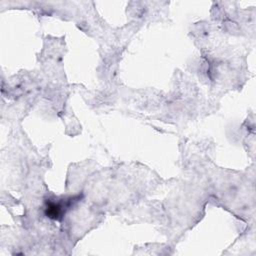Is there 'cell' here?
Listing matches in <instances>:
<instances>
[{"label":"cell","mask_w":256,"mask_h":256,"mask_svg":"<svg viewBox=\"0 0 256 256\" xmlns=\"http://www.w3.org/2000/svg\"><path fill=\"white\" fill-rule=\"evenodd\" d=\"M78 200L79 196H73L58 200H48L45 206L47 217L54 220H59L65 214L66 210H68L71 205H73V203Z\"/></svg>","instance_id":"obj_1"}]
</instances>
